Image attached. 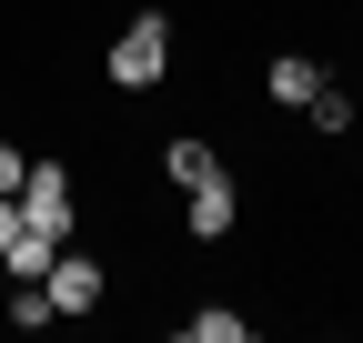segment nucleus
<instances>
[{"mask_svg": "<svg viewBox=\"0 0 363 343\" xmlns=\"http://www.w3.org/2000/svg\"><path fill=\"white\" fill-rule=\"evenodd\" d=\"M162 172H172V182H182V192H192V182H202V172H222V152H212V142H192V132H182V142H162Z\"/></svg>", "mask_w": 363, "mask_h": 343, "instance_id": "7", "label": "nucleus"}, {"mask_svg": "<svg viewBox=\"0 0 363 343\" xmlns=\"http://www.w3.org/2000/svg\"><path fill=\"white\" fill-rule=\"evenodd\" d=\"M40 293H51V313H101V303H111V263H91V252H51Z\"/></svg>", "mask_w": 363, "mask_h": 343, "instance_id": "3", "label": "nucleus"}, {"mask_svg": "<svg viewBox=\"0 0 363 343\" xmlns=\"http://www.w3.org/2000/svg\"><path fill=\"white\" fill-rule=\"evenodd\" d=\"M11 202H21V223H30V232H51V242L71 232V172H61L51 152H30V172H21V192H11Z\"/></svg>", "mask_w": 363, "mask_h": 343, "instance_id": "2", "label": "nucleus"}, {"mask_svg": "<svg viewBox=\"0 0 363 343\" xmlns=\"http://www.w3.org/2000/svg\"><path fill=\"white\" fill-rule=\"evenodd\" d=\"M233 223H242V192H233V172H202V182L182 192V232H192V242H222Z\"/></svg>", "mask_w": 363, "mask_h": 343, "instance_id": "4", "label": "nucleus"}, {"mask_svg": "<svg viewBox=\"0 0 363 343\" xmlns=\"http://www.w3.org/2000/svg\"><path fill=\"white\" fill-rule=\"evenodd\" d=\"M323 81H333L323 61H303V51H283V61H272V71H262V91H272V101H283V111H303L313 91H323Z\"/></svg>", "mask_w": 363, "mask_h": 343, "instance_id": "5", "label": "nucleus"}, {"mask_svg": "<svg viewBox=\"0 0 363 343\" xmlns=\"http://www.w3.org/2000/svg\"><path fill=\"white\" fill-rule=\"evenodd\" d=\"M21 172H30V152H11V142H0V192H21Z\"/></svg>", "mask_w": 363, "mask_h": 343, "instance_id": "11", "label": "nucleus"}, {"mask_svg": "<svg viewBox=\"0 0 363 343\" xmlns=\"http://www.w3.org/2000/svg\"><path fill=\"white\" fill-rule=\"evenodd\" d=\"M303 111H313V132H353V91H333V81H323Z\"/></svg>", "mask_w": 363, "mask_h": 343, "instance_id": "10", "label": "nucleus"}, {"mask_svg": "<svg viewBox=\"0 0 363 343\" xmlns=\"http://www.w3.org/2000/svg\"><path fill=\"white\" fill-rule=\"evenodd\" d=\"M51 252H61L51 232H30V223H21L11 242H0V273H11V283H40V273H51Z\"/></svg>", "mask_w": 363, "mask_h": 343, "instance_id": "6", "label": "nucleus"}, {"mask_svg": "<svg viewBox=\"0 0 363 343\" xmlns=\"http://www.w3.org/2000/svg\"><path fill=\"white\" fill-rule=\"evenodd\" d=\"M182 333H192V343H242V333H252V313H233V303H202V313H182Z\"/></svg>", "mask_w": 363, "mask_h": 343, "instance_id": "8", "label": "nucleus"}, {"mask_svg": "<svg viewBox=\"0 0 363 343\" xmlns=\"http://www.w3.org/2000/svg\"><path fill=\"white\" fill-rule=\"evenodd\" d=\"M11 232H21V202H11V192H0V242H11Z\"/></svg>", "mask_w": 363, "mask_h": 343, "instance_id": "12", "label": "nucleus"}, {"mask_svg": "<svg viewBox=\"0 0 363 343\" xmlns=\"http://www.w3.org/2000/svg\"><path fill=\"white\" fill-rule=\"evenodd\" d=\"M0 323H21V333H40V323H51V293H40V283H11V303H0Z\"/></svg>", "mask_w": 363, "mask_h": 343, "instance_id": "9", "label": "nucleus"}, {"mask_svg": "<svg viewBox=\"0 0 363 343\" xmlns=\"http://www.w3.org/2000/svg\"><path fill=\"white\" fill-rule=\"evenodd\" d=\"M111 91H162L172 81V11H142V21H121V40H111Z\"/></svg>", "mask_w": 363, "mask_h": 343, "instance_id": "1", "label": "nucleus"}]
</instances>
